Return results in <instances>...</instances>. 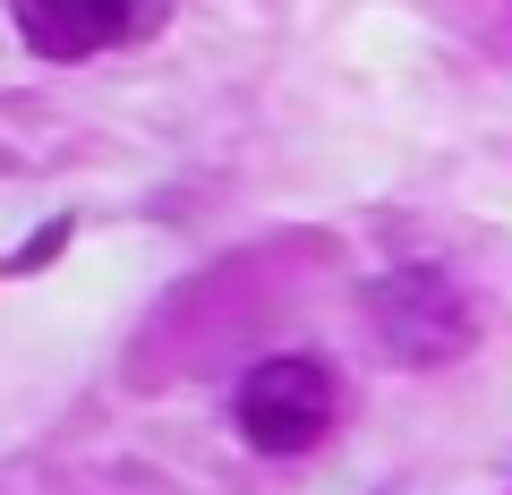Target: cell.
<instances>
[{
	"label": "cell",
	"mask_w": 512,
	"mask_h": 495,
	"mask_svg": "<svg viewBox=\"0 0 512 495\" xmlns=\"http://www.w3.org/2000/svg\"><path fill=\"white\" fill-rule=\"evenodd\" d=\"M239 436L256 444V453L274 461H299L316 453V444L333 436V410H342V393H333V376L316 359H299V350H282V359H256L248 376H239Z\"/></svg>",
	"instance_id": "6da1fadb"
},
{
	"label": "cell",
	"mask_w": 512,
	"mask_h": 495,
	"mask_svg": "<svg viewBox=\"0 0 512 495\" xmlns=\"http://www.w3.org/2000/svg\"><path fill=\"white\" fill-rule=\"evenodd\" d=\"M367 325H376L384 359L402 367H436L453 350H470V299L444 265H402L367 291Z\"/></svg>",
	"instance_id": "7a4b0ae2"
},
{
	"label": "cell",
	"mask_w": 512,
	"mask_h": 495,
	"mask_svg": "<svg viewBox=\"0 0 512 495\" xmlns=\"http://www.w3.org/2000/svg\"><path fill=\"white\" fill-rule=\"evenodd\" d=\"M9 9H18L26 52H43V60H94L103 43L146 26L137 0H9Z\"/></svg>",
	"instance_id": "3957f363"
}]
</instances>
